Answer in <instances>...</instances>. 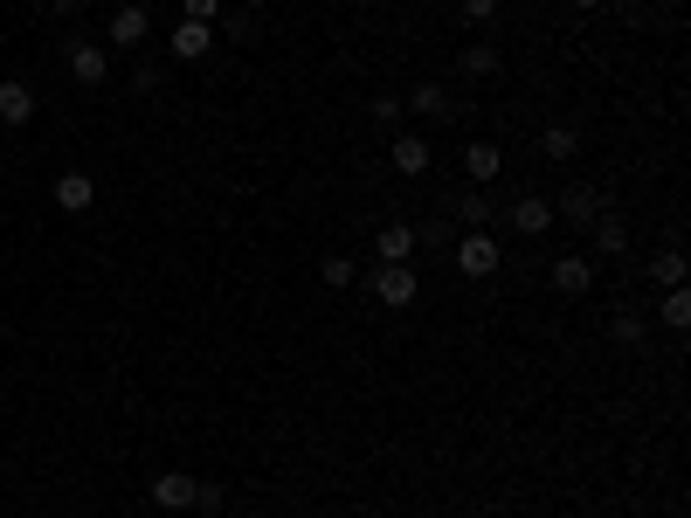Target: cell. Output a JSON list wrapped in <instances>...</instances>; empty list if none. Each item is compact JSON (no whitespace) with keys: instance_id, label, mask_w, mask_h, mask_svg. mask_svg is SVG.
<instances>
[{"instance_id":"cell-28","label":"cell","mask_w":691,"mask_h":518,"mask_svg":"<svg viewBox=\"0 0 691 518\" xmlns=\"http://www.w3.org/2000/svg\"><path fill=\"white\" fill-rule=\"evenodd\" d=\"M194 511H221V484H201L194 491Z\"/></svg>"},{"instance_id":"cell-2","label":"cell","mask_w":691,"mask_h":518,"mask_svg":"<svg viewBox=\"0 0 691 518\" xmlns=\"http://www.w3.org/2000/svg\"><path fill=\"white\" fill-rule=\"evenodd\" d=\"M415 290H422V276H415V263H373V298H381L387 311L415 305Z\"/></svg>"},{"instance_id":"cell-17","label":"cell","mask_w":691,"mask_h":518,"mask_svg":"<svg viewBox=\"0 0 691 518\" xmlns=\"http://www.w3.org/2000/svg\"><path fill=\"white\" fill-rule=\"evenodd\" d=\"M594 249H602V256H623V249H629V221H623V215H594Z\"/></svg>"},{"instance_id":"cell-30","label":"cell","mask_w":691,"mask_h":518,"mask_svg":"<svg viewBox=\"0 0 691 518\" xmlns=\"http://www.w3.org/2000/svg\"><path fill=\"white\" fill-rule=\"evenodd\" d=\"M567 8H581V14H588V8H602V0H567Z\"/></svg>"},{"instance_id":"cell-14","label":"cell","mask_w":691,"mask_h":518,"mask_svg":"<svg viewBox=\"0 0 691 518\" xmlns=\"http://www.w3.org/2000/svg\"><path fill=\"white\" fill-rule=\"evenodd\" d=\"M166 49H174L180 63H201V55L215 49V28H208V22H180V28H174V42H166Z\"/></svg>"},{"instance_id":"cell-5","label":"cell","mask_w":691,"mask_h":518,"mask_svg":"<svg viewBox=\"0 0 691 518\" xmlns=\"http://www.w3.org/2000/svg\"><path fill=\"white\" fill-rule=\"evenodd\" d=\"M594 215H609V200L594 194V187H567V194H560V208H553V221H574V229H594Z\"/></svg>"},{"instance_id":"cell-27","label":"cell","mask_w":691,"mask_h":518,"mask_svg":"<svg viewBox=\"0 0 691 518\" xmlns=\"http://www.w3.org/2000/svg\"><path fill=\"white\" fill-rule=\"evenodd\" d=\"M457 14H463V22H491L498 0H457Z\"/></svg>"},{"instance_id":"cell-21","label":"cell","mask_w":691,"mask_h":518,"mask_svg":"<svg viewBox=\"0 0 691 518\" xmlns=\"http://www.w3.org/2000/svg\"><path fill=\"white\" fill-rule=\"evenodd\" d=\"M609 332H615V346H643V332H650V325H643V311H615V325H609Z\"/></svg>"},{"instance_id":"cell-16","label":"cell","mask_w":691,"mask_h":518,"mask_svg":"<svg viewBox=\"0 0 691 518\" xmlns=\"http://www.w3.org/2000/svg\"><path fill=\"white\" fill-rule=\"evenodd\" d=\"M401 104H408V111H422V118H450V90H443V83H415Z\"/></svg>"},{"instance_id":"cell-19","label":"cell","mask_w":691,"mask_h":518,"mask_svg":"<svg viewBox=\"0 0 691 518\" xmlns=\"http://www.w3.org/2000/svg\"><path fill=\"white\" fill-rule=\"evenodd\" d=\"M574 145H581L574 125H547V132H539V153H547V159H574Z\"/></svg>"},{"instance_id":"cell-7","label":"cell","mask_w":691,"mask_h":518,"mask_svg":"<svg viewBox=\"0 0 691 518\" xmlns=\"http://www.w3.org/2000/svg\"><path fill=\"white\" fill-rule=\"evenodd\" d=\"M506 221H512L519 235H547V229H553V200H539V194H519L512 208H506Z\"/></svg>"},{"instance_id":"cell-3","label":"cell","mask_w":691,"mask_h":518,"mask_svg":"<svg viewBox=\"0 0 691 518\" xmlns=\"http://www.w3.org/2000/svg\"><path fill=\"white\" fill-rule=\"evenodd\" d=\"M194 491H201V477H187V470H159L153 477V505L159 511H194Z\"/></svg>"},{"instance_id":"cell-9","label":"cell","mask_w":691,"mask_h":518,"mask_svg":"<svg viewBox=\"0 0 691 518\" xmlns=\"http://www.w3.org/2000/svg\"><path fill=\"white\" fill-rule=\"evenodd\" d=\"M553 290H560V298H588V290H594V263H588V256H560V263H553Z\"/></svg>"},{"instance_id":"cell-1","label":"cell","mask_w":691,"mask_h":518,"mask_svg":"<svg viewBox=\"0 0 691 518\" xmlns=\"http://www.w3.org/2000/svg\"><path fill=\"white\" fill-rule=\"evenodd\" d=\"M498 263H506V249H498V235H491V229H471V235H457V270L471 276V284H477V276H491Z\"/></svg>"},{"instance_id":"cell-25","label":"cell","mask_w":691,"mask_h":518,"mask_svg":"<svg viewBox=\"0 0 691 518\" xmlns=\"http://www.w3.org/2000/svg\"><path fill=\"white\" fill-rule=\"evenodd\" d=\"M367 111H373V125H401V111H408V104H401V98H373Z\"/></svg>"},{"instance_id":"cell-26","label":"cell","mask_w":691,"mask_h":518,"mask_svg":"<svg viewBox=\"0 0 691 518\" xmlns=\"http://www.w3.org/2000/svg\"><path fill=\"white\" fill-rule=\"evenodd\" d=\"M180 8H187V22H208V28H215V14H221V0H180Z\"/></svg>"},{"instance_id":"cell-8","label":"cell","mask_w":691,"mask_h":518,"mask_svg":"<svg viewBox=\"0 0 691 518\" xmlns=\"http://www.w3.org/2000/svg\"><path fill=\"white\" fill-rule=\"evenodd\" d=\"M463 173H471V187H491L498 173H506V153H498L491 139H477V145H463Z\"/></svg>"},{"instance_id":"cell-11","label":"cell","mask_w":691,"mask_h":518,"mask_svg":"<svg viewBox=\"0 0 691 518\" xmlns=\"http://www.w3.org/2000/svg\"><path fill=\"white\" fill-rule=\"evenodd\" d=\"M55 208H63V215L98 208V180H90V173H63V180H55Z\"/></svg>"},{"instance_id":"cell-24","label":"cell","mask_w":691,"mask_h":518,"mask_svg":"<svg viewBox=\"0 0 691 518\" xmlns=\"http://www.w3.org/2000/svg\"><path fill=\"white\" fill-rule=\"evenodd\" d=\"M319 276H325V284H332V290H346V284H353V276H360V270H353V263H346V256H325V263H319Z\"/></svg>"},{"instance_id":"cell-13","label":"cell","mask_w":691,"mask_h":518,"mask_svg":"<svg viewBox=\"0 0 691 518\" xmlns=\"http://www.w3.org/2000/svg\"><path fill=\"white\" fill-rule=\"evenodd\" d=\"M35 118V90L22 77H0V125H28Z\"/></svg>"},{"instance_id":"cell-20","label":"cell","mask_w":691,"mask_h":518,"mask_svg":"<svg viewBox=\"0 0 691 518\" xmlns=\"http://www.w3.org/2000/svg\"><path fill=\"white\" fill-rule=\"evenodd\" d=\"M463 77H498V49L471 42V49H463Z\"/></svg>"},{"instance_id":"cell-4","label":"cell","mask_w":691,"mask_h":518,"mask_svg":"<svg viewBox=\"0 0 691 518\" xmlns=\"http://www.w3.org/2000/svg\"><path fill=\"white\" fill-rule=\"evenodd\" d=\"M145 35H153V14H145V8H118L111 28H104V42L111 49H145Z\"/></svg>"},{"instance_id":"cell-6","label":"cell","mask_w":691,"mask_h":518,"mask_svg":"<svg viewBox=\"0 0 691 518\" xmlns=\"http://www.w3.org/2000/svg\"><path fill=\"white\" fill-rule=\"evenodd\" d=\"M69 77H77V83H104L111 77V49L104 42H69Z\"/></svg>"},{"instance_id":"cell-23","label":"cell","mask_w":691,"mask_h":518,"mask_svg":"<svg viewBox=\"0 0 691 518\" xmlns=\"http://www.w3.org/2000/svg\"><path fill=\"white\" fill-rule=\"evenodd\" d=\"M415 249H457V235L443 229V221H422V229H415Z\"/></svg>"},{"instance_id":"cell-15","label":"cell","mask_w":691,"mask_h":518,"mask_svg":"<svg viewBox=\"0 0 691 518\" xmlns=\"http://www.w3.org/2000/svg\"><path fill=\"white\" fill-rule=\"evenodd\" d=\"M450 208H457V221H463V235H471V229H491V221H498V208L484 200V187H463Z\"/></svg>"},{"instance_id":"cell-18","label":"cell","mask_w":691,"mask_h":518,"mask_svg":"<svg viewBox=\"0 0 691 518\" xmlns=\"http://www.w3.org/2000/svg\"><path fill=\"white\" fill-rule=\"evenodd\" d=\"M657 325H670V332H684V325H691V290H684V284H670V290H664Z\"/></svg>"},{"instance_id":"cell-10","label":"cell","mask_w":691,"mask_h":518,"mask_svg":"<svg viewBox=\"0 0 691 518\" xmlns=\"http://www.w3.org/2000/svg\"><path fill=\"white\" fill-rule=\"evenodd\" d=\"M373 256H381V263H408V256H415V229H408V221H381Z\"/></svg>"},{"instance_id":"cell-12","label":"cell","mask_w":691,"mask_h":518,"mask_svg":"<svg viewBox=\"0 0 691 518\" xmlns=\"http://www.w3.org/2000/svg\"><path fill=\"white\" fill-rule=\"evenodd\" d=\"M387 159H395V173L422 180V173H428V139H422V132H401L395 145H387Z\"/></svg>"},{"instance_id":"cell-29","label":"cell","mask_w":691,"mask_h":518,"mask_svg":"<svg viewBox=\"0 0 691 518\" xmlns=\"http://www.w3.org/2000/svg\"><path fill=\"white\" fill-rule=\"evenodd\" d=\"M49 8H55V14H84L90 0H49Z\"/></svg>"},{"instance_id":"cell-31","label":"cell","mask_w":691,"mask_h":518,"mask_svg":"<svg viewBox=\"0 0 691 518\" xmlns=\"http://www.w3.org/2000/svg\"><path fill=\"white\" fill-rule=\"evenodd\" d=\"M249 8H270V0H249Z\"/></svg>"},{"instance_id":"cell-22","label":"cell","mask_w":691,"mask_h":518,"mask_svg":"<svg viewBox=\"0 0 691 518\" xmlns=\"http://www.w3.org/2000/svg\"><path fill=\"white\" fill-rule=\"evenodd\" d=\"M650 276H657L664 290H670V284H684V256H678V249H664L657 263H650Z\"/></svg>"}]
</instances>
